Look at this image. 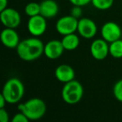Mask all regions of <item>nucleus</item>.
Segmentation results:
<instances>
[{"label":"nucleus","mask_w":122,"mask_h":122,"mask_svg":"<svg viewBox=\"0 0 122 122\" xmlns=\"http://www.w3.org/2000/svg\"><path fill=\"white\" fill-rule=\"evenodd\" d=\"M61 42L63 44L65 49L67 51L75 50L79 47V45L80 44V37L75 33L64 35L62 39H61Z\"/></svg>","instance_id":"2eb2a0df"},{"label":"nucleus","mask_w":122,"mask_h":122,"mask_svg":"<svg viewBox=\"0 0 122 122\" xmlns=\"http://www.w3.org/2000/svg\"><path fill=\"white\" fill-rule=\"evenodd\" d=\"M84 95V88L80 82L73 80L64 84L61 90V97L67 105H76L82 100Z\"/></svg>","instance_id":"20e7f679"},{"label":"nucleus","mask_w":122,"mask_h":122,"mask_svg":"<svg viewBox=\"0 0 122 122\" xmlns=\"http://www.w3.org/2000/svg\"><path fill=\"white\" fill-rule=\"evenodd\" d=\"M100 34L102 39L110 44L111 42L121 39L122 30L120 25L113 21H109L102 25L100 29Z\"/></svg>","instance_id":"6e6552de"},{"label":"nucleus","mask_w":122,"mask_h":122,"mask_svg":"<svg viewBox=\"0 0 122 122\" xmlns=\"http://www.w3.org/2000/svg\"><path fill=\"white\" fill-rule=\"evenodd\" d=\"M24 13L29 18L40 14V4L36 2H30L24 7Z\"/></svg>","instance_id":"f3484780"},{"label":"nucleus","mask_w":122,"mask_h":122,"mask_svg":"<svg viewBox=\"0 0 122 122\" xmlns=\"http://www.w3.org/2000/svg\"><path fill=\"white\" fill-rule=\"evenodd\" d=\"M41 14L30 17L27 22V29L34 37H40L47 30V21Z\"/></svg>","instance_id":"423d86ee"},{"label":"nucleus","mask_w":122,"mask_h":122,"mask_svg":"<svg viewBox=\"0 0 122 122\" xmlns=\"http://www.w3.org/2000/svg\"><path fill=\"white\" fill-rule=\"evenodd\" d=\"M65 50L61 40L52 39L44 44V55L49 59H57L62 56Z\"/></svg>","instance_id":"9b49d317"},{"label":"nucleus","mask_w":122,"mask_h":122,"mask_svg":"<svg viewBox=\"0 0 122 122\" xmlns=\"http://www.w3.org/2000/svg\"><path fill=\"white\" fill-rule=\"evenodd\" d=\"M91 4L98 10H108L113 6L114 0H91Z\"/></svg>","instance_id":"a211bd4d"},{"label":"nucleus","mask_w":122,"mask_h":122,"mask_svg":"<svg viewBox=\"0 0 122 122\" xmlns=\"http://www.w3.org/2000/svg\"><path fill=\"white\" fill-rule=\"evenodd\" d=\"M79 19L70 15H65L59 18L55 24V29L60 35H67L77 32Z\"/></svg>","instance_id":"39448f33"},{"label":"nucleus","mask_w":122,"mask_h":122,"mask_svg":"<svg viewBox=\"0 0 122 122\" xmlns=\"http://www.w3.org/2000/svg\"><path fill=\"white\" fill-rule=\"evenodd\" d=\"M9 112L4 108H0V121L1 122H9Z\"/></svg>","instance_id":"5701e85b"},{"label":"nucleus","mask_w":122,"mask_h":122,"mask_svg":"<svg viewBox=\"0 0 122 122\" xmlns=\"http://www.w3.org/2000/svg\"><path fill=\"white\" fill-rule=\"evenodd\" d=\"M25 92L23 82L18 78H11L4 83L2 95L9 105L19 104L23 99Z\"/></svg>","instance_id":"7ed1b4c3"},{"label":"nucleus","mask_w":122,"mask_h":122,"mask_svg":"<svg viewBox=\"0 0 122 122\" xmlns=\"http://www.w3.org/2000/svg\"><path fill=\"white\" fill-rule=\"evenodd\" d=\"M113 95L116 100L122 103V79L115 82L113 86Z\"/></svg>","instance_id":"6ab92c4d"},{"label":"nucleus","mask_w":122,"mask_h":122,"mask_svg":"<svg viewBox=\"0 0 122 122\" xmlns=\"http://www.w3.org/2000/svg\"><path fill=\"white\" fill-rule=\"evenodd\" d=\"M1 41L8 49H16L20 42V39L15 29L5 28L1 32Z\"/></svg>","instance_id":"f8f14e48"},{"label":"nucleus","mask_w":122,"mask_h":122,"mask_svg":"<svg viewBox=\"0 0 122 122\" xmlns=\"http://www.w3.org/2000/svg\"><path fill=\"white\" fill-rule=\"evenodd\" d=\"M98 28L93 19L90 18H80L78 22L77 32L80 37L85 39H93L97 34Z\"/></svg>","instance_id":"0eeeda50"},{"label":"nucleus","mask_w":122,"mask_h":122,"mask_svg":"<svg viewBox=\"0 0 122 122\" xmlns=\"http://www.w3.org/2000/svg\"><path fill=\"white\" fill-rule=\"evenodd\" d=\"M70 14H71L72 16H74L75 18H76V19H80V18H82V14H83L82 7L73 5L72 9H70Z\"/></svg>","instance_id":"412c9836"},{"label":"nucleus","mask_w":122,"mask_h":122,"mask_svg":"<svg viewBox=\"0 0 122 122\" xmlns=\"http://www.w3.org/2000/svg\"><path fill=\"white\" fill-rule=\"evenodd\" d=\"M90 52L96 60H103L110 54V44L104 39H96L90 44Z\"/></svg>","instance_id":"1a4fd4ad"},{"label":"nucleus","mask_w":122,"mask_h":122,"mask_svg":"<svg viewBox=\"0 0 122 122\" xmlns=\"http://www.w3.org/2000/svg\"><path fill=\"white\" fill-rule=\"evenodd\" d=\"M8 3L9 0H0V12L8 8Z\"/></svg>","instance_id":"b1692460"},{"label":"nucleus","mask_w":122,"mask_h":122,"mask_svg":"<svg viewBox=\"0 0 122 122\" xmlns=\"http://www.w3.org/2000/svg\"><path fill=\"white\" fill-rule=\"evenodd\" d=\"M54 75L58 81L65 84L75 80V71L72 66L66 64H62L56 67L54 70Z\"/></svg>","instance_id":"ddd939ff"},{"label":"nucleus","mask_w":122,"mask_h":122,"mask_svg":"<svg viewBox=\"0 0 122 122\" xmlns=\"http://www.w3.org/2000/svg\"><path fill=\"white\" fill-rule=\"evenodd\" d=\"M59 7L55 0H43L40 3V14L45 19H53L59 14Z\"/></svg>","instance_id":"4468645a"},{"label":"nucleus","mask_w":122,"mask_h":122,"mask_svg":"<svg viewBox=\"0 0 122 122\" xmlns=\"http://www.w3.org/2000/svg\"><path fill=\"white\" fill-rule=\"evenodd\" d=\"M0 19L5 28L16 29L21 24V15L16 9L6 8L0 12Z\"/></svg>","instance_id":"9d476101"},{"label":"nucleus","mask_w":122,"mask_h":122,"mask_svg":"<svg viewBox=\"0 0 122 122\" xmlns=\"http://www.w3.org/2000/svg\"><path fill=\"white\" fill-rule=\"evenodd\" d=\"M18 110L28 117L29 120H38L44 116L47 111L45 102L40 98H31L18 105Z\"/></svg>","instance_id":"f03ea898"},{"label":"nucleus","mask_w":122,"mask_h":122,"mask_svg":"<svg viewBox=\"0 0 122 122\" xmlns=\"http://www.w3.org/2000/svg\"><path fill=\"white\" fill-rule=\"evenodd\" d=\"M110 55L115 59L122 58V39H117L110 43Z\"/></svg>","instance_id":"dca6fc26"},{"label":"nucleus","mask_w":122,"mask_h":122,"mask_svg":"<svg viewBox=\"0 0 122 122\" xmlns=\"http://www.w3.org/2000/svg\"><path fill=\"white\" fill-rule=\"evenodd\" d=\"M70 3L74 6H80L84 7L91 4V0H69Z\"/></svg>","instance_id":"4be33fe9"},{"label":"nucleus","mask_w":122,"mask_h":122,"mask_svg":"<svg viewBox=\"0 0 122 122\" xmlns=\"http://www.w3.org/2000/svg\"><path fill=\"white\" fill-rule=\"evenodd\" d=\"M6 104H8L7 101H6V99L4 98V95L1 94V95H0V108H4Z\"/></svg>","instance_id":"393cba45"},{"label":"nucleus","mask_w":122,"mask_h":122,"mask_svg":"<svg viewBox=\"0 0 122 122\" xmlns=\"http://www.w3.org/2000/svg\"><path fill=\"white\" fill-rule=\"evenodd\" d=\"M12 122H29V120L28 119V117L24 115L23 112L19 111L18 113H16L14 115L12 119H11Z\"/></svg>","instance_id":"aec40b11"},{"label":"nucleus","mask_w":122,"mask_h":122,"mask_svg":"<svg viewBox=\"0 0 122 122\" xmlns=\"http://www.w3.org/2000/svg\"><path fill=\"white\" fill-rule=\"evenodd\" d=\"M44 44L38 37L24 39L19 42L16 52L19 59L26 62L34 61L44 54Z\"/></svg>","instance_id":"f257e3e1"}]
</instances>
